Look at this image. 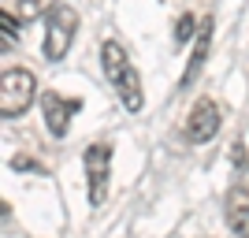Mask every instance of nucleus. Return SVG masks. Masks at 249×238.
Returning <instances> with one entry per match:
<instances>
[{"label": "nucleus", "instance_id": "obj_1", "mask_svg": "<svg viewBox=\"0 0 249 238\" xmlns=\"http://www.w3.org/2000/svg\"><path fill=\"white\" fill-rule=\"evenodd\" d=\"M101 71H104V78H108V86L115 90L119 104H123L130 115H138L142 108H145L142 74L134 71V63H130V56H126L123 41H115V37L101 41Z\"/></svg>", "mask_w": 249, "mask_h": 238}, {"label": "nucleus", "instance_id": "obj_2", "mask_svg": "<svg viewBox=\"0 0 249 238\" xmlns=\"http://www.w3.org/2000/svg\"><path fill=\"white\" fill-rule=\"evenodd\" d=\"M74 34H78V11L71 4H56L45 19V37H41V56L49 63H60L74 45Z\"/></svg>", "mask_w": 249, "mask_h": 238}, {"label": "nucleus", "instance_id": "obj_3", "mask_svg": "<svg viewBox=\"0 0 249 238\" xmlns=\"http://www.w3.org/2000/svg\"><path fill=\"white\" fill-rule=\"evenodd\" d=\"M37 97V78L26 67H8L0 74V115L4 119H19Z\"/></svg>", "mask_w": 249, "mask_h": 238}, {"label": "nucleus", "instance_id": "obj_4", "mask_svg": "<svg viewBox=\"0 0 249 238\" xmlns=\"http://www.w3.org/2000/svg\"><path fill=\"white\" fill-rule=\"evenodd\" d=\"M82 167H86V190H89V205L101 208L104 197H108V179H112V145H108V142L86 145Z\"/></svg>", "mask_w": 249, "mask_h": 238}, {"label": "nucleus", "instance_id": "obj_5", "mask_svg": "<svg viewBox=\"0 0 249 238\" xmlns=\"http://www.w3.org/2000/svg\"><path fill=\"white\" fill-rule=\"evenodd\" d=\"M78 112H82V97H63L56 90H45L41 93V119H45V130L52 138H67L71 119Z\"/></svg>", "mask_w": 249, "mask_h": 238}, {"label": "nucleus", "instance_id": "obj_6", "mask_svg": "<svg viewBox=\"0 0 249 238\" xmlns=\"http://www.w3.org/2000/svg\"><path fill=\"white\" fill-rule=\"evenodd\" d=\"M219 119H223V115H219V104L212 101V97H201L186 115V142L190 145H208L219 134Z\"/></svg>", "mask_w": 249, "mask_h": 238}, {"label": "nucleus", "instance_id": "obj_7", "mask_svg": "<svg viewBox=\"0 0 249 238\" xmlns=\"http://www.w3.org/2000/svg\"><path fill=\"white\" fill-rule=\"evenodd\" d=\"M212 30H216V19H212V15H205V19H201V30H197V37H194V52H190L186 67H182L178 90H190V86L197 82V74L205 71V63H208V52H212Z\"/></svg>", "mask_w": 249, "mask_h": 238}, {"label": "nucleus", "instance_id": "obj_8", "mask_svg": "<svg viewBox=\"0 0 249 238\" xmlns=\"http://www.w3.org/2000/svg\"><path fill=\"white\" fill-rule=\"evenodd\" d=\"M223 220L234 231V238H249V190L246 186H231L223 197Z\"/></svg>", "mask_w": 249, "mask_h": 238}, {"label": "nucleus", "instance_id": "obj_9", "mask_svg": "<svg viewBox=\"0 0 249 238\" xmlns=\"http://www.w3.org/2000/svg\"><path fill=\"white\" fill-rule=\"evenodd\" d=\"M197 30H201V19L194 15V11H182L175 19V45H190L194 37H197Z\"/></svg>", "mask_w": 249, "mask_h": 238}, {"label": "nucleus", "instance_id": "obj_10", "mask_svg": "<svg viewBox=\"0 0 249 238\" xmlns=\"http://www.w3.org/2000/svg\"><path fill=\"white\" fill-rule=\"evenodd\" d=\"M60 0H19V19H41L45 11H52Z\"/></svg>", "mask_w": 249, "mask_h": 238}, {"label": "nucleus", "instance_id": "obj_11", "mask_svg": "<svg viewBox=\"0 0 249 238\" xmlns=\"http://www.w3.org/2000/svg\"><path fill=\"white\" fill-rule=\"evenodd\" d=\"M0 26H4V49H11V45H19V19H15V15H11L8 8L0 11Z\"/></svg>", "mask_w": 249, "mask_h": 238}, {"label": "nucleus", "instance_id": "obj_12", "mask_svg": "<svg viewBox=\"0 0 249 238\" xmlns=\"http://www.w3.org/2000/svg\"><path fill=\"white\" fill-rule=\"evenodd\" d=\"M231 160H234V167H238V171H246V142H242V138L231 145Z\"/></svg>", "mask_w": 249, "mask_h": 238}, {"label": "nucleus", "instance_id": "obj_13", "mask_svg": "<svg viewBox=\"0 0 249 238\" xmlns=\"http://www.w3.org/2000/svg\"><path fill=\"white\" fill-rule=\"evenodd\" d=\"M11 171H37V164H34L30 156H15V160H11Z\"/></svg>", "mask_w": 249, "mask_h": 238}]
</instances>
